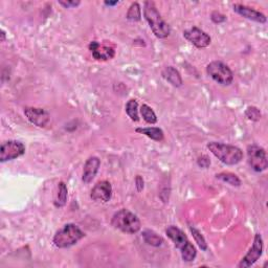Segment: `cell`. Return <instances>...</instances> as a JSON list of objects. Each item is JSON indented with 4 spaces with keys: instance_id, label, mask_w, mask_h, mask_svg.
<instances>
[{
    "instance_id": "obj_24",
    "label": "cell",
    "mask_w": 268,
    "mask_h": 268,
    "mask_svg": "<svg viewBox=\"0 0 268 268\" xmlns=\"http://www.w3.org/2000/svg\"><path fill=\"white\" fill-rule=\"evenodd\" d=\"M190 231L192 233V236H193L195 242L197 243V245L201 248V250L206 251L208 249V243H207L206 239H204L203 236L201 235V233L198 230H196L194 226H190Z\"/></svg>"
},
{
    "instance_id": "obj_11",
    "label": "cell",
    "mask_w": 268,
    "mask_h": 268,
    "mask_svg": "<svg viewBox=\"0 0 268 268\" xmlns=\"http://www.w3.org/2000/svg\"><path fill=\"white\" fill-rule=\"evenodd\" d=\"M25 115L27 121L39 128H45L51 121V115L43 108L26 107Z\"/></svg>"
},
{
    "instance_id": "obj_23",
    "label": "cell",
    "mask_w": 268,
    "mask_h": 268,
    "mask_svg": "<svg viewBox=\"0 0 268 268\" xmlns=\"http://www.w3.org/2000/svg\"><path fill=\"white\" fill-rule=\"evenodd\" d=\"M126 18H127L129 21L136 22L141 19V9L140 5L137 2H133L129 10L127 12V15H126Z\"/></svg>"
},
{
    "instance_id": "obj_10",
    "label": "cell",
    "mask_w": 268,
    "mask_h": 268,
    "mask_svg": "<svg viewBox=\"0 0 268 268\" xmlns=\"http://www.w3.org/2000/svg\"><path fill=\"white\" fill-rule=\"evenodd\" d=\"M184 37L188 42H191L194 46H196L197 49H206L212 42V38L210 35L196 27L186 29L184 31Z\"/></svg>"
},
{
    "instance_id": "obj_18",
    "label": "cell",
    "mask_w": 268,
    "mask_h": 268,
    "mask_svg": "<svg viewBox=\"0 0 268 268\" xmlns=\"http://www.w3.org/2000/svg\"><path fill=\"white\" fill-rule=\"evenodd\" d=\"M67 196H68L67 187L64 183H63V181H61V183L58 184V192H57L56 198H54V206L57 209L64 207L67 201Z\"/></svg>"
},
{
    "instance_id": "obj_20",
    "label": "cell",
    "mask_w": 268,
    "mask_h": 268,
    "mask_svg": "<svg viewBox=\"0 0 268 268\" xmlns=\"http://www.w3.org/2000/svg\"><path fill=\"white\" fill-rule=\"evenodd\" d=\"M216 178L223 181V183H226L227 185H230L232 187H240L242 185L241 179L234 174V173L231 172H222L219 173V174L216 175Z\"/></svg>"
},
{
    "instance_id": "obj_30",
    "label": "cell",
    "mask_w": 268,
    "mask_h": 268,
    "mask_svg": "<svg viewBox=\"0 0 268 268\" xmlns=\"http://www.w3.org/2000/svg\"><path fill=\"white\" fill-rule=\"evenodd\" d=\"M120 1H105L104 4L107 5V6H114L116 4H119Z\"/></svg>"
},
{
    "instance_id": "obj_2",
    "label": "cell",
    "mask_w": 268,
    "mask_h": 268,
    "mask_svg": "<svg viewBox=\"0 0 268 268\" xmlns=\"http://www.w3.org/2000/svg\"><path fill=\"white\" fill-rule=\"evenodd\" d=\"M165 235L173 241L176 248L180 250L181 258L185 262H192L197 256V250L195 246L188 240V236L175 225L169 226L165 230Z\"/></svg>"
},
{
    "instance_id": "obj_9",
    "label": "cell",
    "mask_w": 268,
    "mask_h": 268,
    "mask_svg": "<svg viewBox=\"0 0 268 268\" xmlns=\"http://www.w3.org/2000/svg\"><path fill=\"white\" fill-rule=\"evenodd\" d=\"M262 254H263V238L260 234H256L253 245H251V247L247 251V254L242 258L240 263L238 264V267L247 268V267L253 266L258 260L261 258Z\"/></svg>"
},
{
    "instance_id": "obj_25",
    "label": "cell",
    "mask_w": 268,
    "mask_h": 268,
    "mask_svg": "<svg viewBox=\"0 0 268 268\" xmlns=\"http://www.w3.org/2000/svg\"><path fill=\"white\" fill-rule=\"evenodd\" d=\"M245 116L249 121L253 122H259L262 119V113L260 111V109L255 106H249L245 110Z\"/></svg>"
},
{
    "instance_id": "obj_16",
    "label": "cell",
    "mask_w": 268,
    "mask_h": 268,
    "mask_svg": "<svg viewBox=\"0 0 268 268\" xmlns=\"http://www.w3.org/2000/svg\"><path fill=\"white\" fill-rule=\"evenodd\" d=\"M161 76L165 81L169 82L174 87H180L183 85V78H181L178 70L173 66L164 67L161 72Z\"/></svg>"
},
{
    "instance_id": "obj_21",
    "label": "cell",
    "mask_w": 268,
    "mask_h": 268,
    "mask_svg": "<svg viewBox=\"0 0 268 268\" xmlns=\"http://www.w3.org/2000/svg\"><path fill=\"white\" fill-rule=\"evenodd\" d=\"M139 112H140L141 117H143L146 123L151 124V125L157 123V115L154 112V110L149 105H147V104L141 105L140 109H139Z\"/></svg>"
},
{
    "instance_id": "obj_29",
    "label": "cell",
    "mask_w": 268,
    "mask_h": 268,
    "mask_svg": "<svg viewBox=\"0 0 268 268\" xmlns=\"http://www.w3.org/2000/svg\"><path fill=\"white\" fill-rule=\"evenodd\" d=\"M144 185H145V181H144V178L141 177L140 175H137L136 178H135V187H136V190L138 192H141L144 190Z\"/></svg>"
},
{
    "instance_id": "obj_8",
    "label": "cell",
    "mask_w": 268,
    "mask_h": 268,
    "mask_svg": "<svg viewBox=\"0 0 268 268\" xmlns=\"http://www.w3.org/2000/svg\"><path fill=\"white\" fill-rule=\"evenodd\" d=\"M26 153V146L19 140H6L0 148V162L17 160Z\"/></svg>"
},
{
    "instance_id": "obj_15",
    "label": "cell",
    "mask_w": 268,
    "mask_h": 268,
    "mask_svg": "<svg viewBox=\"0 0 268 268\" xmlns=\"http://www.w3.org/2000/svg\"><path fill=\"white\" fill-rule=\"evenodd\" d=\"M100 165H101V161L97 156H91L87 161H86L83 168V174H82V180L84 184L91 183L93 178L98 174Z\"/></svg>"
},
{
    "instance_id": "obj_27",
    "label": "cell",
    "mask_w": 268,
    "mask_h": 268,
    "mask_svg": "<svg viewBox=\"0 0 268 268\" xmlns=\"http://www.w3.org/2000/svg\"><path fill=\"white\" fill-rule=\"evenodd\" d=\"M197 164H198L202 169H208L211 165V161L207 155H202L198 160H197Z\"/></svg>"
},
{
    "instance_id": "obj_22",
    "label": "cell",
    "mask_w": 268,
    "mask_h": 268,
    "mask_svg": "<svg viewBox=\"0 0 268 268\" xmlns=\"http://www.w3.org/2000/svg\"><path fill=\"white\" fill-rule=\"evenodd\" d=\"M126 113L133 122H138L139 121V115H138V103L135 99H131L127 102V104L125 106Z\"/></svg>"
},
{
    "instance_id": "obj_14",
    "label": "cell",
    "mask_w": 268,
    "mask_h": 268,
    "mask_svg": "<svg viewBox=\"0 0 268 268\" xmlns=\"http://www.w3.org/2000/svg\"><path fill=\"white\" fill-rule=\"evenodd\" d=\"M233 10L235 13H237L240 16H242V17L246 18L248 20H251V21H255L258 23H266V21H267L266 16L263 13L259 12V11L253 9V7H249L247 5L236 3L233 5Z\"/></svg>"
},
{
    "instance_id": "obj_26",
    "label": "cell",
    "mask_w": 268,
    "mask_h": 268,
    "mask_svg": "<svg viewBox=\"0 0 268 268\" xmlns=\"http://www.w3.org/2000/svg\"><path fill=\"white\" fill-rule=\"evenodd\" d=\"M211 20L214 22V23H222L224 21H226V17L221 14V13H219V12H213L212 15H211Z\"/></svg>"
},
{
    "instance_id": "obj_17",
    "label": "cell",
    "mask_w": 268,
    "mask_h": 268,
    "mask_svg": "<svg viewBox=\"0 0 268 268\" xmlns=\"http://www.w3.org/2000/svg\"><path fill=\"white\" fill-rule=\"evenodd\" d=\"M135 131L139 134H143L147 137L151 138L155 141H161L164 138V133L160 127H146V128H136Z\"/></svg>"
},
{
    "instance_id": "obj_12",
    "label": "cell",
    "mask_w": 268,
    "mask_h": 268,
    "mask_svg": "<svg viewBox=\"0 0 268 268\" xmlns=\"http://www.w3.org/2000/svg\"><path fill=\"white\" fill-rule=\"evenodd\" d=\"M90 197L93 201L106 203L108 202L112 197V187L111 184L107 180H102L94 185L92 188Z\"/></svg>"
},
{
    "instance_id": "obj_7",
    "label": "cell",
    "mask_w": 268,
    "mask_h": 268,
    "mask_svg": "<svg viewBox=\"0 0 268 268\" xmlns=\"http://www.w3.org/2000/svg\"><path fill=\"white\" fill-rule=\"evenodd\" d=\"M246 151L247 162L251 169L257 173H261L267 169L268 161L264 148L258 145H249Z\"/></svg>"
},
{
    "instance_id": "obj_6",
    "label": "cell",
    "mask_w": 268,
    "mask_h": 268,
    "mask_svg": "<svg viewBox=\"0 0 268 268\" xmlns=\"http://www.w3.org/2000/svg\"><path fill=\"white\" fill-rule=\"evenodd\" d=\"M207 74L218 84L222 86L231 85L234 81L232 69L221 61H213L207 66Z\"/></svg>"
},
{
    "instance_id": "obj_3",
    "label": "cell",
    "mask_w": 268,
    "mask_h": 268,
    "mask_svg": "<svg viewBox=\"0 0 268 268\" xmlns=\"http://www.w3.org/2000/svg\"><path fill=\"white\" fill-rule=\"evenodd\" d=\"M207 147L211 153L224 164L235 165L241 162L243 160L242 150L236 146L218 143V141H211Z\"/></svg>"
},
{
    "instance_id": "obj_13",
    "label": "cell",
    "mask_w": 268,
    "mask_h": 268,
    "mask_svg": "<svg viewBox=\"0 0 268 268\" xmlns=\"http://www.w3.org/2000/svg\"><path fill=\"white\" fill-rule=\"evenodd\" d=\"M88 49L92 57L97 61H108L114 58L115 50L111 45L101 44L98 41H91L88 45Z\"/></svg>"
},
{
    "instance_id": "obj_31",
    "label": "cell",
    "mask_w": 268,
    "mask_h": 268,
    "mask_svg": "<svg viewBox=\"0 0 268 268\" xmlns=\"http://www.w3.org/2000/svg\"><path fill=\"white\" fill-rule=\"evenodd\" d=\"M5 38H6V36H5V31H4L3 29H1V42H4V41H5Z\"/></svg>"
},
{
    "instance_id": "obj_19",
    "label": "cell",
    "mask_w": 268,
    "mask_h": 268,
    "mask_svg": "<svg viewBox=\"0 0 268 268\" xmlns=\"http://www.w3.org/2000/svg\"><path fill=\"white\" fill-rule=\"evenodd\" d=\"M143 238L147 244L154 247H160L163 243V239L160 235H157L155 232L150 230H146L143 232Z\"/></svg>"
},
{
    "instance_id": "obj_1",
    "label": "cell",
    "mask_w": 268,
    "mask_h": 268,
    "mask_svg": "<svg viewBox=\"0 0 268 268\" xmlns=\"http://www.w3.org/2000/svg\"><path fill=\"white\" fill-rule=\"evenodd\" d=\"M144 16L153 34L160 39H164L170 36L171 27L165 22L153 1H146L144 3Z\"/></svg>"
},
{
    "instance_id": "obj_5",
    "label": "cell",
    "mask_w": 268,
    "mask_h": 268,
    "mask_svg": "<svg viewBox=\"0 0 268 268\" xmlns=\"http://www.w3.org/2000/svg\"><path fill=\"white\" fill-rule=\"evenodd\" d=\"M111 224L116 230L126 234H136L140 231L141 223L138 217L127 209H122L114 213Z\"/></svg>"
},
{
    "instance_id": "obj_28",
    "label": "cell",
    "mask_w": 268,
    "mask_h": 268,
    "mask_svg": "<svg viewBox=\"0 0 268 268\" xmlns=\"http://www.w3.org/2000/svg\"><path fill=\"white\" fill-rule=\"evenodd\" d=\"M59 4L64 6L65 9H72V7H77L81 4L80 1H59Z\"/></svg>"
},
{
    "instance_id": "obj_4",
    "label": "cell",
    "mask_w": 268,
    "mask_h": 268,
    "mask_svg": "<svg viewBox=\"0 0 268 268\" xmlns=\"http://www.w3.org/2000/svg\"><path fill=\"white\" fill-rule=\"evenodd\" d=\"M85 237V233L74 223L63 225L53 238L54 245L58 248L72 247Z\"/></svg>"
}]
</instances>
